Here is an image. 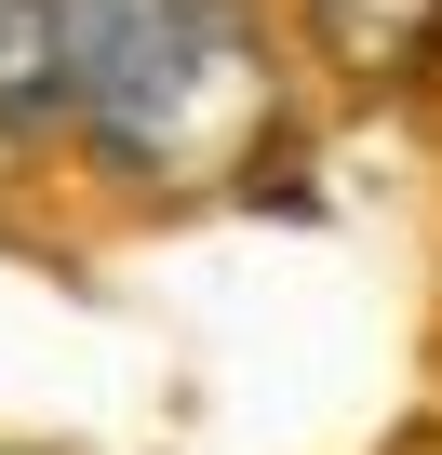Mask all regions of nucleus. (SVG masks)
<instances>
[{
    "instance_id": "nucleus-1",
    "label": "nucleus",
    "mask_w": 442,
    "mask_h": 455,
    "mask_svg": "<svg viewBox=\"0 0 442 455\" xmlns=\"http://www.w3.org/2000/svg\"><path fill=\"white\" fill-rule=\"evenodd\" d=\"M68 14V121L134 188L229 174L269 121V41L242 0H54Z\"/></svg>"
},
{
    "instance_id": "nucleus-2",
    "label": "nucleus",
    "mask_w": 442,
    "mask_h": 455,
    "mask_svg": "<svg viewBox=\"0 0 442 455\" xmlns=\"http://www.w3.org/2000/svg\"><path fill=\"white\" fill-rule=\"evenodd\" d=\"M0 134H68V14L0 0Z\"/></svg>"
},
{
    "instance_id": "nucleus-3",
    "label": "nucleus",
    "mask_w": 442,
    "mask_h": 455,
    "mask_svg": "<svg viewBox=\"0 0 442 455\" xmlns=\"http://www.w3.org/2000/svg\"><path fill=\"white\" fill-rule=\"evenodd\" d=\"M429 14H442V0H309V28H322V54L349 81H415Z\"/></svg>"
}]
</instances>
